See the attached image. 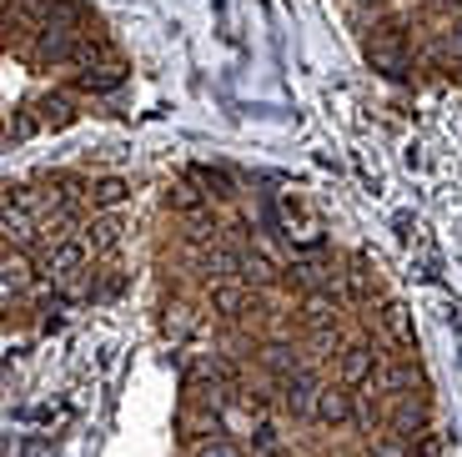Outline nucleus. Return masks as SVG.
<instances>
[{
    "label": "nucleus",
    "mask_w": 462,
    "mask_h": 457,
    "mask_svg": "<svg viewBox=\"0 0 462 457\" xmlns=\"http://www.w3.org/2000/svg\"><path fill=\"white\" fill-rule=\"evenodd\" d=\"M317 417H322V423H346V417H352V397H346V392H317Z\"/></svg>",
    "instance_id": "f257e3e1"
},
{
    "label": "nucleus",
    "mask_w": 462,
    "mask_h": 457,
    "mask_svg": "<svg viewBox=\"0 0 462 457\" xmlns=\"http://www.w3.org/2000/svg\"><path fill=\"white\" fill-rule=\"evenodd\" d=\"M367 372H372V352H362V347H357V352L346 357V378L357 382V378H367Z\"/></svg>",
    "instance_id": "7ed1b4c3"
},
{
    "label": "nucleus",
    "mask_w": 462,
    "mask_h": 457,
    "mask_svg": "<svg viewBox=\"0 0 462 457\" xmlns=\"http://www.w3.org/2000/svg\"><path fill=\"white\" fill-rule=\"evenodd\" d=\"M197 457H242V452H236V447H231L226 437H207V443L197 447Z\"/></svg>",
    "instance_id": "f03ea898"
}]
</instances>
